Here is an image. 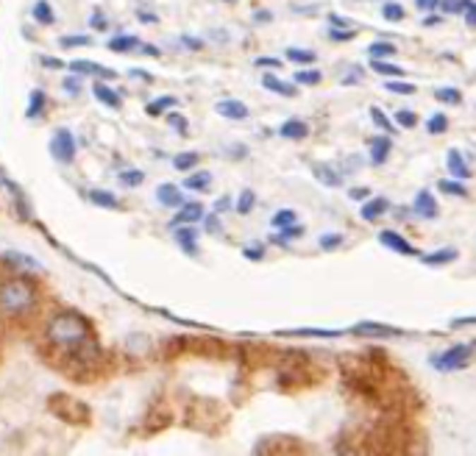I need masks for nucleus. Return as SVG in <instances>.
<instances>
[{
  "instance_id": "nucleus-1",
  "label": "nucleus",
  "mask_w": 476,
  "mask_h": 456,
  "mask_svg": "<svg viewBox=\"0 0 476 456\" xmlns=\"http://www.w3.org/2000/svg\"><path fill=\"white\" fill-rule=\"evenodd\" d=\"M45 340L53 348L64 351L70 359L78 362H95L97 359V342L93 337V325L87 318L76 312H56L45 325Z\"/></svg>"
},
{
  "instance_id": "nucleus-2",
  "label": "nucleus",
  "mask_w": 476,
  "mask_h": 456,
  "mask_svg": "<svg viewBox=\"0 0 476 456\" xmlns=\"http://www.w3.org/2000/svg\"><path fill=\"white\" fill-rule=\"evenodd\" d=\"M40 304V289L31 278L25 275H14L0 281V315L6 318H25L37 309Z\"/></svg>"
},
{
  "instance_id": "nucleus-3",
  "label": "nucleus",
  "mask_w": 476,
  "mask_h": 456,
  "mask_svg": "<svg viewBox=\"0 0 476 456\" xmlns=\"http://www.w3.org/2000/svg\"><path fill=\"white\" fill-rule=\"evenodd\" d=\"M476 356V340L471 345H451L448 351L432 356L429 362L432 367H437L440 373H451V370H463V367L471 365V359Z\"/></svg>"
},
{
  "instance_id": "nucleus-4",
  "label": "nucleus",
  "mask_w": 476,
  "mask_h": 456,
  "mask_svg": "<svg viewBox=\"0 0 476 456\" xmlns=\"http://www.w3.org/2000/svg\"><path fill=\"white\" fill-rule=\"evenodd\" d=\"M50 156L59 162V164H73L76 156H78V145L70 128H56L53 137H50Z\"/></svg>"
},
{
  "instance_id": "nucleus-5",
  "label": "nucleus",
  "mask_w": 476,
  "mask_h": 456,
  "mask_svg": "<svg viewBox=\"0 0 476 456\" xmlns=\"http://www.w3.org/2000/svg\"><path fill=\"white\" fill-rule=\"evenodd\" d=\"M351 334L357 337H374V340H384V337H401L404 331L401 328H393V325H381V323H374V320H365V323H357L351 328Z\"/></svg>"
},
{
  "instance_id": "nucleus-6",
  "label": "nucleus",
  "mask_w": 476,
  "mask_h": 456,
  "mask_svg": "<svg viewBox=\"0 0 476 456\" xmlns=\"http://www.w3.org/2000/svg\"><path fill=\"white\" fill-rule=\"evenodd\" d=\"M3 262H6V265H11L17 273H23V275L42 273V270H45L37 259H31L28 253H17V251H6V253H3Z\"/></svg>"
},
{
  "instance_id": "nucleus-7",
  "label": "nucleus",
  "mask_w": 476,
  "mask_h": 456,
  "mask_svg": "<svg viewBox=\"0 0 476 456\" xmlns=\"http://www.w3.org/2000/svg\"><path fill=\"white\" fill-rule=\"evenodd\" d=\"M67 67H70V73H76V76H95V78H117V73H114V70H109V67H103V64H97V61H87V59H76V61H70Z\"/></svg>"
},
{
  "instance_id": "nucleus-8",
  "label": "nucleus",
  "mask_w": 476,
  "mask_h": 456,
  "mask_svg": "<svg viewBox=\"0 0 476 456\" xmlns=\"http://www.w3.org/2000/svg\"><path fill=\"white\" fill-rule=\"evenodd\" d=\"M379 242L381 245H387L393 253H401V256H418V251H415L401 234H395V231H381Z\"/></svg>"
},
{
  "instance_id": "nucleus-9",
  "label": "nucleus",
  "mask_w": 476,
  "mask_h": 456,
  "mask_svg": "<svg viewBox=\"0 0 476 456\" xmlns=\"http://www.w3.org/2000/svg\"><path fill=\"white\" fill-rule=\"evenodd\" d=\"M206 217V212H203V206L201 203H187V206H182L176 215H173V220H170V226H190V223H198V220H203Z\"/></svg>"
},
{
  "instance_id": "nucleus-10",
  "label": "nucleus",
  "mask_w": 476,
  "mask_h": 456,
  "mask_svg": "<svg viewBox=\"0 0 476 456\" xmlns=\"http://www.w3.org/2000/svg\"><path fill=\"white\" fill-rule=\"evenodd\" d=\"M215 112H218L220 117H226V120H245V117H248V106L234 100V97L220 100V103L215 106Z\"/></svg>"
},
{
  "instance_id": "nucleus-11",
  "label": "nucleus",
  "mask_w": 476,
  "mask_h": 456,
  "mask_svg": "<svg viewBox=\"0 0 476 456\" xmlns=\"http://www.w3.org/2000/svg\"><path fill=\"white\" fill-rule=\"evenodd\" d=\"M412 209H415V215H421V217H437V200H434V195L429 192V189H421L418 195H415V203H412Z\"/></svg>"
},
{
  "instance_id": "nucleus-12",
  "label": "nucleus",
  "mask_w": 476,
  "mask_h": 456,
  "mask_svg": "<svg viewBox=\"0 0 476 456\" xmlns=\"http://www.w3.org/2000/svg\"><path fill=\"white\" fill-rule=\"evenodd\" d=\"M156 200H159L162 206H167V209H179V206L184 203L182 189H179L176 184H162V186L156 189Z\"/></svg>"
},
{
  "instance_id": "nucleus-13",
  "label": "nucleus",
  "mask_w": 476,
  "mask_h": 456,
  "mask_svg": "<svg viewBox=\"0 0 476 456\" xmlns=\"http://www.w3.org/2000/svg\"><path fill=\"white\" fill-rule=\"evenodd\" d=\"M179 228V226H176ZM173 239L179 242V248L187 253V256H195V239H198V231L190 226H182L179 231H173Z\"/></svg>"
},
{
  "instance_id": "nucleus-14",
  "label": "nucleus",
  "mask_w": 476,
  "mask_h": 456,
  "mask_svg": "<svg viewBox=\"0 0 476 456\" xmlns=\"http://www.w3.org/2000/svg\"><path fill=\"white\" fill-rule=\"evenodd\" d=\"M368 145H371V162L374 164H384V159L390 156V148H393L390 137H374L368 139Z\"/></svg>"
},
{
  "instance_id": "nucleus-15",
  "label": "nucleus",
  "mask_w": 476,
  "mask_h": 456,
  "mask_svg": "<svg viewBox=\"0 0 476 456\" xmlns=\"http://www.w3.org/2000/svg\"><path fill=\"white\" fill-rule=\"evenodd\" d=\"M312 173H315V179L323 184V186H332V189H337V186L343 184V176L334 170L332 164H315V167H312Z\"/></svg>"
},
{
  "instance_id": "nucleus-16",
  "label": "nucleus",
  "mask_w": 476,
  "mask_h": 456,
  "mask_svg": "<svg viewBox=\"0 0 476 456\" xmlns=\"http://www.w3.org/2000/svg\"><path fill=\"white\" fill-rule=\"evenodd\" d=\"M106 45H109L112 53H129V50H137L143 42H140L137 37H131V34H117V37H112Z\"/></svg>"
},
{
  "instance_id": "nucleus-17",
  "label": "nucleus",
  "mask_w": 476,
  "mask_h": 456,
  "mask_svg": "<svg viewBox=\"0 0 476 456\" xmlns=\"http://www.w3.org/2000/svg\"><path fill=\"white\" fill-rule=\"evenodd\" d=\"M390 209V203H387V198H371V200H365V206H362V217L365 220H376V217H381L384 212Z\"/></svg>"
},
{
  "instance_id": "nucleus-18",
  "label": "nucleus",
  "mask_w": 476,
  "mask_h": 456,
  "mask_svg": "<svg viewBox=\"0 0 476 456\" xmlns=\"http://www.w3.org/2000/svg\"><path fill=\"white\" fill-rule=\"evenodd\" d=\"M93 92H95L97 100H100L103 106H109V109H120V106H123L120 95L112 90V87H106V84H95V87H93Z\"/></svg>"
},
{
  "instance_id": "nucleus-19",
  "label": "nucleus",
  "mask_w": 476,
  "mask_h": 456,
  "mask_svg": "<svg viewBox=\"0 0 476 456\" xmlns=\"http://www.w3.org/2000/svg\"><path fill=\"white\" fill-rule=\"evenodd\" d=\"M87 198H90L95 206H100V209H117V206H120L117 195H112V192H106V189H90Z\"/></svg>"
},
{
  "instance_id": "nucleus-20",
  "label": "nucleus",
  "mask_w": 476,
  "mask_h": 456,
  "mask_svg": "<svg viewBox=\"0 0 476 456\" xmlns=\"http://www.w3.org/2000/svg\"><path fill=\"white\" fill-rule=\"evenodd\" d=\"M448 170H451L460 181L471 179V170L465 167V159H463V153H460V150H448Z\"/></svg>"
},
{
  "instance_id": "nucleus-21",
  "label": "nucleus",
  "mask_w": 476,
  "mask_h": 456,
  "mask_svg": "<svg viewBox=\"0 0 476 456\" xmlns=\"http://www.w3.org/2000/svg\"><path fill=\"white\" fill-rule=\"evenodd\" d=\"M279 134H282L285 139H304L307 134H309V128H307L304 120H287V123H282Z\"/></svg>"
},
{
  "instance_id": "nucleus-22",
  "label": "nucleus",
  "mask_w": 476,
  "mask_h": 456,
  "mask_svg": "<svg viewBox=\"0 0 476 456\" xmlns=\"http://www.w3.org/2000/svg\"><path fill=\"white\" fill-rule=\"evenodd\" d=\"M262 87L270 92H276V95H285V97H292L295 95V87L292 84H285V81H279L276 76H262Z\"/></svg>"
},
{
  "instance_id": "nucleus-23",
  "label": "nucleus",
  "mask_w": 476,
  "mask_h": 456,
  "mask_svg": "<svg viewBox=\"0 0 476 456\" xmlns=\"http://www.w3.org/2000/svg\"><path fill=\"white\" fill-rule=\"evenodd\" d=\"M209 184H212V173H209V170H198V173L187 176L184 186L192 189V192H201V189H209Z\"/></svg>"
},
{
  "instance_id": "nucleus-24",
  "label": "nucleus",
  "mask_w": 476,
  "mask_h": 456,
  "mask_svg": "<svg viewBox=\"0 0 476 456\" xmlns=\"http://www.w3.org/2000/svg\"><path fill=\"white\" fill-rule=\"evenodd\" d=\"M454 259H457V251H454V248H443V251H434V253L424 256V265L437 268V265H448V262H454Z\"/></svg>"
},
{
  "instance_id": "nucleus-25",
  "label": "nucleus",
  "mask_w": 476,
  "mask_h": 456,
  "mask_svg": "<svg viewBox=\"0 0 476 456\" xmlns=\"http://www.w3.org/2000/svg\"><path fill=\"white\" fill-rule=\"evenodd\" d=\"M31 14H34V20H37V23H42V25H53V20H56V14H53V8H50L48 0H40V3H34Z\"/></svg>"
},
{
  "instance_id": "nucleus-26",
  "label": "nucleus",
  "mask_w": 476,
  "mask_h": 456,
  "mask_svg": "<svg viewBox=\"0 0 476 456\" xmlns=\"http://www.w3.org/2000/svg\"><path fill=\"white\" fill-rule=\"evenodd\" d=\"M45 109V92L42 90H34L31 92V100H28V109H25V117L28 120H34V117H40V112Z\"/></svg>"
},
{
  "instance_id": "nucleus-27",
  "label": "nucleus",
  "mask_w": 476,
  "mask_h": 456,
  "mask_svg": "<svg viewBox=\"0 0 476 456\" xmlns=\"http://www.w3.org/2000/svg\"><path fill=\"white\" fill-rule=\"evenodd\" d=\"M198 162H201V156H198L195 150H184V153H179V156L173 159V167L182 170V173H187V170H192Z\"/></svg>"
},
{
  "instance_id": "nucleus-28",
  "label": "nucleus",
  "mask_w": 476,
  "mask_h": 456,
  "mask_svg": "<svg viewBox=\"0 0 476 456\" xmlns=\"http://www.w3.org/2000/svg\"><path fill=\"white\" fill-rule=\"evenodd\" d=\"M285 337H340L343 331H326V328H292V331H282Z\"/></svg>"
},
{
  "instance_id": "nucleus-29",
  "label": "nucleus",
  "mask_w": 476,
  "mask_h": 456,
  "mask_svg": "<svg viewBox=\"0 0 476 456\" xmlns=\"http://www.w3.org/2000/svg\"><path fill=\"white\" fill-rule=\"evenodd\" d=\"M176 103H179V97H173V95H165V97H159V100L148 103V106H145V112H148L150 117H156V114H162L165 109H170V106H176Z\"/></svg>"
},
{
  "instance_id": "nucleus-30",
  "label": "nucleus",
  "mask_w": 476,
  "mask_h": 456,
  "mask_svg": "<svg viewBox=\"0 0 476 456\" xmlns=\"http://www.w3.org/2000/svg\"><path fill=\"white\" fill-rule=\"evenodd\" d=\"M117 181L123 184V186H129V189H134V186H140L145 181V173L143 170H120Z\"/></svg>"
},
{
  "instance_id": "nucleus-31",
  "label": "nucleus",
  "mask_w": 476,
  "mask_h": 456,
  "mask_svg": "<svg viewBox=\"0 0 476 456\" xmlns=\"http://www.w3.org/2000/svg\"><path fill=\"white\" fill-rule=\"evenodd\" d=\"M292 78H295V84L315 87V84H321V70H298Z\"/></svg>"
},
{
  "instance_id": "nucleus-32",
  "label": "nucleus",
  "mask_w": 476,
  "mask_h": 456,
  "mask_svg": "<svg viewBox=\"0 0 476 456\" xmlns=\"http://www.w3.org/2000/svg\"><path fill=\"white\" fill-rule=\"evenodd\" d=\"M254 203H256V195H254V189H242V192H239L237 206H234V209H237L239 215H248V212L254 209Z\"/></svg>"
},
{
  "instance_id": "nucleus-33",
  "label": "nucleus",
  "mask_w": 476,
  "mask_h": 456,
  "mask_svg": "<svg viewBox=\"0 0 476 456\" xmlns=\"http://www.w3.org/2000/svg\"><path fill=\"white\" fill-rule=\"evenodd\" d=\"M287 59L295 61V64H312V61H315V53H312V50H301V47H290V50H287Z\"/></svg>"
},
{
  "instance_id": "nucleus-34",
  "label": "nucleus",
  "mask_w": 476,
  "mask_h": 456,
  "mask_svg": "<svg viewBox=\"0 0 476 456\" xmlns=\"http://www.w3.org/2000/svg\"><path fill=\"white\" fill-rule=\"evenodd\" d=\"M393 53H395V45H390V42H374V45L368 47L371 59H390Z\"/></svg>"
},
{
  "instance_id": "nucleus-35",
  "label": "nucleus",
  "mask_w": 476,
  "mask_h": 456,
  "mask_svg": "<svg viewBox=\"0 0 476 456\" xmlns=\"http://www.w3.org/2000/svg\"><path fill=\"white\" fill-rule=\"evenodd\" d=\"M437 186H440V192H446V195H460V198L468 192V189L463 186V181H460V179H457V181H451V179H443V181L437 184Z\"/></svg>"
},
{
  "instance_id": "nucleus-36",
  "label": "nucleus",
  "mask_w": 476,
  "mask_h": 456,
  "mask_svg": "<svg viewBox=\"0 0 476 456\" xmlns=\"http://www.w3.org/2000/svg\"><path fill=\"white\" fill-rule=\"evenodd\" d=\"M468 3H471V0H440V8H443L446 14H465Z\"/></svg>"
},
{
  "instance_id": "nucleus-37",
  "label": "nucleus",
  "mask_w": 476,
  "mask_h": 456,
  "mask_svg": "<svg viewBox=\"0 0 476 456\" xmlns=\"http://www.w3.org/2000/svg\"><path fill=\"white\" fill-rule=\"evenodd\" d=\"M374 70L381 73V76H390V78H398V76H404V70L401 67H395V64H387V61H381V59H374Z\"/></svg>"
},
{
  "instance_id": "nucleus-38",
  "label": "nucleus",
  "mask_w": 476,
  "mask_h": 456,
  "mask_svg": "<svg viewBox=\"0 0 476 456\" xmlns=\"http://www.w3.org/2000/svg\"><path fill=\"white\" fill-rule=\"evenodd\" d=\"M384 90L395 92V95H415V84H404V81L390 78V81H384Z\"/></svg>"
},
{
  "instance_id": "nucleus-39",
  "label": "nucleus",
  "mask_w": 476,
  "mask_h": 456,
  "mask_svg": "<svg viewBox=\"0 0 476 456\" xmlns=\"http://www.w3.org/2000/svg\"><path fill=\"white\" fill-rule=\"evenodd\" d=\"M429 134H443L446 128H448V120H446V114H432L427 123Z\"/></svg>"
},
{
  "instance_id": "nucleus-40",
  "label": "nucleus",
  "mask_w": 476,
  "mask_h": 456,
  "mask_svg": "<svg viewBox=\"0 0 476 456\" xmlns=\"http://www.w3.org/2000/svg\"><path fill=\"white\" fill-rule=\"evenodd\" d=\"M434 97H437V100H443V103H460V100H463L460 90H454V87H443V90H437L434 92Z\"/></svg>"
},
{
  "instance_id": "nucleus-41",
  "label": "nucleus",
  "mask_w": 476,
  "mask_h": 456,
  "mask_svg": "<svg viewBox=\"0 0 476 456\" xmlns=\"http://www.w3.org/2000/svg\"><path fill=\"white\" fill-rule=\"evenodd\" d=\"M381 14H384V20H390V23H401V20H404V8H401L398 3H387Z\"/></svg>"
},
{
  "instance_id": "nucleus-42",
  "label": "nucleus",
  "mask_w": 476,
  "mask_h": 456,
  "mask_svg": "<svg viewBox=\"0 0 476 456\" xmlns=\"http://www.w3.org/2000/svg\"><path fill=\"white\" fill-rule=\"evenodd\" d=\"M301 234H304V228L290 223V226H282V234H276L273 239H276V242H285V239H295V236H301Z\"/></svg>"
},
{
  "instance_id": "nucleus-43",
  "label": "nucleus",
  "mask_w": 476,
  "mask_h": 456,
  "mask_svg": "<svg viewBox=\"0 0 476 456\" xmlns=\"http://www.w3.org/2000/svg\"><path fill=\"white\" fill-rule=\"evenodd\" d=\"M276 228H282V226H290V223H295V212L292 209H282V212H276L273 215V220H270Z\"/></svg>"
},
{
  "instance_id": "nucleus-44",
  "label": "nucleus",
  "mask_w": 476,
  "mask_h": 456,
  "mask_svg": "<svg viewBox=\"0 0 476 456\" xmlns=\"http://www.w3.org/2000/svg\"><path fill=\"white\" fill-rule=\"evenodd\" d=\"M395 120H398V126H401V128H415V123H418L415 112H407V109H401V112L395 114Z\"/></svg>"
},
{
  "instance_id": "nucleus-45",
  "label": "nucleus",
  "mask_w": 476,
  "mask_h": 456,
  "mask_svg": "<svg viewBox=\"0 0 476 456\" xmlns=\"http://www.w3.org/2000/svg\"><path fill=\"white\" fill-rule=\"evenodd\" d=\"M90 37H59V47H87Z\"/></svg>"
},
{
  "instance_id": "nucleus-46",
  "label": "nucleus",
  "mask_w": 476,
  "mask_h": 456,
  "mask_svg": "<svg viewBox=\"0 0 476 456\" xmlns=\"http://www.w3.org/2000/svg\"><path fill=\"white\" fill-rule=\"evenodd\" d=\"M371 117H374V123H376L379 128H384V131H393V123L384 117V112H381L379 106H374V109H371Z\"/></svg>"
},
{
  "instance_id": "nucleus-47",
  "label": "nucleus",
  "mask_w": 476,
  "mask_h": 456,
  "mask_svg": "<svg viewBox=\"0 0 476 456\" xmlns=\"http://www.w3.org/2000/svg\"><path fill=\"white\" fill-rule=\"evenodd\" d=\"M262 253H265V251H262V245H248V248H242V256H245V259H251V262H259V259H262Z\"/></svg>"
},
{
  "instance_id": "nucleus-48",
  "label": "nucleus",
  "mask_w": 476,
  "mask_h": 456,
  "mask_svg": "<svg viewBox=\"0 0 476 456\" xmlns=\"http://www.w3.org/2000/svg\"><path fill=\"white\" fill-rule=\"evenodd\" d=\"M167 123H170L173 128H179L182 134H187V117H182V114H170V117H167Z\"/></svg>"
},
{
  "instance_id": "nucleus-49",
  "label": "nucleus",
  "mask_w": 476,
  "mask_h": 456,
  "mask_svg": "<svg viewBox=\"0 0 476 456\" xmlns=\"http://www.w3.org/2000/svg\"><path fill=\"white\" fill-rule=\"evenodd\" d=\"M61 87L70 92V95H78V92H81V84H78V78H76V76L64 78V81H61Z\"/></svg>"
},
{
  "instance_id": "nucleus-50",
  "label": "nucleus",
  "mask_w": 476,
  "mask_h": 456,
  "mask_svg": "<svg viewBox=\"0 0 476 456\" xmlns=\"http://www.w3.org/2000/svg\"><path fill=\"white\" fill-rule=\"evenodd\" d=\"M343 242L340 234H329V236H321V248H337Z\"/></svg>"
},
{
  "instance_id": "nucleus-51",
  "label": "nucleus",
  "mask_w": 476,
  "mask_h": 456,
  "mask_svg": "<svg viewBox=\"0 0 476 456\" xmlns=\"http://www.w3.org/2000/svg\"><path fill=\"white\" fill-rule=\"evenodd\" d=\"M415 6L421 11H434V8H440V0H415Z\"/></svg>"
},
{
  "instance_id": "nucleus-52",
  "label": "nucleus",
  "mask_w": 476,
  "mask_h": 456,
  "mask_svg": "<svg viewBox=\"0 0 476 456\" xmlns=\"http://www.w3.org/2000/svg\"><path fill=\"white\" fill-rule=\"evenodd\" d=\"M465 23L471 25V28H476V3L471 0L468 3V8H465Z\"/></svg>"
},
{
  "instance_id": "nucleus-53",
  "label": "nucleus",
  "mask_w": 476,
  "mask_h": 456,
  "mask_svg": "<svg viewBox=\"0 0 476 456\" xmlns=\"http://www.w3.org/2000/svg\"><path fill=\"white\" fill-rule=\"evenodd\" d=\"M329 37H332V40H337V42H340V40H354L357 34H354V31H337V28H332V34H329Z\"/></svg>"
},
{
  "instance_id": "nucleus-54",
  "label": "nucleus",
  "mask_w": 476,
  "mask_h": 456,
  "mask_svg": "<svg viewBox=\"0 0 476 456\" xmlns=\"http://www.w3.org/2000/svg\"><path fill=\"white\" fill-rule=\"evenodd\" d=\"M256 67H282V61H279V59H265V56H262V59H256Z\"/></svg>"
},
{
  "instance_id": "nucleus-55",
  "label": "nucleus",
  "mask_w": 476,
  "mask_h": 456,
  "mask_svg": "<svg viewBox=\"0 0 476 456\" xmlns=\"http://www.w3.org/2000/svg\"><path fill=\"white\" fill-rule=\"evenodd\" d=\"M229 206H232V200H229V198H220V200L215 203V215H223Z\"/></svg>"
},
{
  "instance_id": "nucleus-56",
  "label": "nucleus",
  "mask_w": 476,
  "mask_h": 456,
  "mask_svg": "<svg viewBox=\"0 0 476 456\" xmlns=\"http://www.w3.org/2000/svg\"><path fill=\"white\" fill-rule=\"evenodd\" d=\"M474 323H476V315L474 318H460L451 323V328H463V325H474Z\"/></svg>"
},
{
  "instance_id": "nucleus-57",
  "label": "nucleus",
  "mask_w": 476,
  "mask_h": 456,
  "mask_svg": "<svg viewBox=\"0 0 476 456\" xmlns=\"http://www.w3.org/2000/svg\"><path fill=\"white\" fill-rule=\"evenodd\" d=\"M206 231H209V234H218V217H215V215L206 217Z\"/></svg>"
},
{
  "instance_id": "nucleus-58",
  "label": "nucleus",
  "mask_w": 476,
  "mask_h": 456,
  "mask_svg": "<svg viewBox=\"0 0 476 456\" xmlns=\"http://www.w3.org/2000/svg\"><path fill=\"white\" fill-rule=\"evenodd\" d=\"M42 64H45V67H53V70H59V67H64V64H61L59 59H42Z\"/></svg>"
},
{
  "instance_id": "nucleus-59",
  "label": "nucleus",
  "mask_w": 476,
  "mask_h": 456,
  "mask_svg": "<svg viewBox=\"0 0 476 456\" xmlns=\"http://www.w3.org/2000/svg\"><path fill=\"white\" fill-rule=\"evenodd\" d=\"M368 195H371L368 189H354V192H351V198H368Z\"/></svg>"
},
{
  "instance_id": "nucleus-60",
  "label": "nucleus",
  "mask_w": 476,
  "mask_h": 456,
  "mask_svg": "<svg viewBox=\"0 0 476 456\" xmlns=\"http://www.w3.org/2000/svg\"><path fill=\"white\" fill-rule=\"evenodd\" d=\"M93 25H103V14L95 11V17H93Z\"/></svg>"
},
{
  "instance_id": "nucleus-61",
  "label": "nucleus",
  "mask_w": 476,
  "mask_h": 456,
  "mask_svg": "<svg viewBox=\"0 0 476 456\" xmlns=\"http://www.w3.org/2000/svg\"><path fill=\"white\" fill-rule=\"evenodd\" d=\"M437 23H440L437 17H427V20H424V25H437Z\"/></svg>"
}]
</instances>
